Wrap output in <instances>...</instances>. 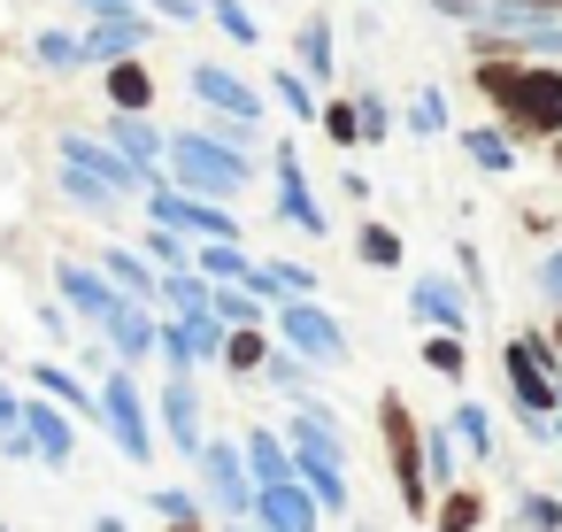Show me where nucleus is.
Returning <instances> with one entry per match:
<instances>
[{"label": "nucleus", "mask_w": 562, "mask_h": 532, "mask_svg": "<svg viewBox=\"0 0 562 532\" xmlns=\"http://www.w3.org/2000/svg\"><path fill=\"white\" fill-rule=\"evenodd\" d=\"M9 424H24V394H9V386H0V432H9Z\"/></svg>", "instance_id": "obj_51"}, {"label": "nucleus", "mask_w": 562, "mask_h": 532, "mask_svg": "<svg viewBox=\"0 0 562 532\" xmlns=\"http://www.w3.org/2000/svg\"><path fill=\"white\" fill-rule=\"evenodd\" d=\"M209 16H216V32H224V40H239V47H255V40H262V24L239 9V0H209Z\"/></svg>", "instance_id": "obj_39"}, {"label": "nucleus", "mask_w": 562, "mask_h": 532, "mask_svg": "<svg viewBox=\"0 0 562 532\" xmlns=\"http://www.w3.org/2000/svg\"><path fill=\"white\" fill-rule=\"evenodd\" d=\"M262 378H270L278 394H293V401H308V363H301L293 347H270V355H262Z\"/></svg>", "instance_id": "obj_34"}, {"label": "nucleus", "mask_w": 562, "mask_h": 532, "mask_svg": "<svg viewBox=\"0 0 562 532\" xmlns=\"http://www.w3.org/2000/svg\"><path fill=\"white\" fill-rule=\"evenodd\" d=\"M55 163L93 170V178H101L109 193H124V201H132V193H147V186L162 178V170H139L132 155H116V147H109V140H93V132H63V140H55Z\"/></svg>", "instance_id": "obj_6"}, {"label": "nucleus", "mask_w": 562, "mask_h": 532, "mask_svg": "<svg viewBox=\"0 0 562 532\" xmlns=\"http://www.w3.org/2000/svg\"><path fill=\"white\" fill-rule=\"evenodd\" d=\"M209 309H216V317H224L232 332H239V324H270V309H262V301H255L247 286H216V293H209Z\"/></svg>", "instance_id": "obj_32"}, {"label": "nucleus", "mask_w": 562, "mask_h": 532, "mask_svg": "<svg viewBox=\"0 0 562 532\" xmlns=\"http://www.w3.org/2000/svg\"><path fill=\"white\" fill-rule=\"evenodd\" d=\"M408 132H424V140L447 132V101H439V86H424V93L408 101Z\"/></svg>", "instance_id": "obj_40"}, {"label": "nucleus", "mask_w": 562, "mask_h": 532, "mask_svg": "<svg viewBox=\"0 0 562 532\" xmlns=\"http://www.w3.org/2000/svg\"><path fill=\"white\" fill-rule=\"evenodd\" d=\"M262 355H270V332L262 324H239V332H224V370H262Z\"/></svg>", "instance_id": "obj_29"}, {"label": "nucleus", "mask_w": 562, "mask_h": 532, "mask_svg": "<svg viewBox=\"0 0 562 532\" xmlns=\"http://www.w3.org/2000/svg\"><path fill=\"white\" fill-rule=\"evenodd\" d=\"M224 532H255V524H239V517H232V524H224Z\"/></svg>", "instance_id": "obj_53"}, {"label": "nucleus", "mask_w": 562, "mask_h": 532, "mask_svg": "<svg viewBox=\"0 0 562 532\" xmlns=\"http://www.w3.org/2000/svg\"><path fill=\"white\" fill-rule=\"evenodd\" d=\"M0 455H9V463H40V447H32V432H24V424L0 432Z\"/></svg>", "instance_id": "obj_47"}, {"label": "nucleus", "mask_w": 562, "mask_h": 532, "mask_svg": "<svg viewBox=\"0 0 562 532\" xmlns=\"http://www.w3.org/2000/svg\"><path fill=\"white\" fill-rule=\"evenodd\" d=\"M162 178H170L178 193H201V201H232V193H247L255 163H247L239 147L209 140V132H170V147H162Z\"/></svg>", "instance_id": "obj_2"}, {"label": "nucleus", "mask_w": 562, "mask_h": 532, "mask_svg": "<svg viewBox=\"0 0 562 532\" xmlns=\"http://www.w3.org/2000/svg\"><path fill=\"white\" fill-rule=\"evenodd\" d=\"M209 293H216V286H209L201 270H162V293H155V301H170V317H209Z\"/></svg>", "instance_id": "obj_26"}, {"label": "nucleus", "mask_w": 562, "mask_h": 532, "mask_svg": "<svg viewBox=\"0 0 562 532\" xmlns=\"http://www.w3.org/2000/svg\"><path fill=\"white\" fill-rule=\"evenodd\" d=\"M477 93L493 101L508 140H562V63H485Z\"/></svg>", "instance_id": "obj_1"}, {"label": "nucleus", "mask_w": 562, "mask_h": 532, "mask_svg": "<svg viewBox=\"0 0 562 532\" xmlns=\"http://www.w3.org/2000/svg\"><path fill=\"white\" fill-rule=\"evenodd\" d=\"M454 147H462L477 170H493V178H508V170H516V140H508L501 124H477V132H462Z\"/></svg>", "instance_id": "obj_23"}, {"label": "nucleus", "mask_w": 562, "mask_h": 532, "mask_svg": "<svg viewBox=\"0 0 562 532\" xmlns=\"http://www.w3.org/2000/svg\"><path fill=\"white\" fill-rule=\"evenodd\" d=\"M355 117H362V147H378V140L393 132V109H385L378 93H362V101H355Z\"/></svg>", "instance_id": "obj_43"}, {"label": "nucleus", "mask_w": 562, "mask_h": 532, "mask_svg": "<svg viewBox=\"0 0 562 532\" xmlns=\"http://www.w3.org/2000/svg\"><path fill=\"white\" fill-rule=\"evenodd\" d=\"M147 32H155V24H147L139 9H109V16H93L78 40H86V63H101V70H109V63L139 55V47H147Z\"/></svg>", "instance_id": "obj_9"}, {"label": "nucleus", "mask_w": 562, "mask_h": 532, "mask_svg": "<svg viewBox=\"0 0 562 532\" xmlns=\"http://www.w3.org/2000/svg\"><path fill=\"white\" fill-rule=\"evenodd\" d=\"M554 170H562V140H554Z\"/></svg>", "instance_id": "obj_56"}, {"label": "nucleus", "mask_w": 562, "mask_h": 532, "mask_svg": "<svg viewBox=\"0 0 562 532\" xmlns=\"http://www.w3.org/2000/svg\"><path fill=\"white\" fill-rule=\"evenodd\" d=\"M270 86H278V109L285 117H301V124H316V86H308V70H270Z\"/></svg>", "instance_id": "obj_27"}, {"label": "nucleus", "mask_w": 562, "mask_h": 532, "mask_svg": "<svg viewBox=\"0 0 562 532\" xmlns=\"http://www.w3.org/2000/svg\"><path fill=\"white\" fill-rule=\"evenodd\" d=\"M32 386H40V394H55V401H63V409H78V417H101V394H86V378H78V370H63L55 355H47V363H32Z\"/></svg>", "instance_id": "obj_22"}, {"label": "nucleus", "mask_w": 562, "mask_h": 532, "mask_svg": "<svg viewBox=\"0 0 562 532\" xmlns=\"http://www.w3.org/2000/svg\"><path fill=\"white\" fill-rule=\"evenodd\" d=\"M101 332H109L116 363H147V355H155V317H147V301H116Z\"/></svg>", "instance_id": "obj_17"}, {"label": "nucleus", "mask_w": 562, "mask_h": 532, "mask_svg": "<svg viewBox=\"0 0 562 532\" xmlns=\"http://www.w3.org/2000/svg\"><path fill=\"white\" fill-rule=\"evenodd\" d=\"M155 517H170V524H178V517H201V501H193V494H178V486H155Z\"/></svg>", "instance_id": "obj_46"}, {"label": "nucleus", "mask_w": 562, "mask_h": 532, "mask_svg": "<svg viewBox=\"0 0 562 532\" xmlns=\"http://www.w3.org/2000/svg\"><path fill=\"white\" fill-rule=\"evenodd\" d=\"M193 93H201V109H216V117L262 124V93H255L239 70H224V63H193Z\"/></svg>", "instance_id": "obj_10"}, {"label": "nucleus", "mask_w": 562, "mask_h": 532, "mask_svg": "<svg viewBox=\"0 0 562 532\" xmlns=\"http://www.w3.org/2000/svg\"><path fill=\"white\" fill-rule=\"evenodd\" d=\"M24 432H32L40 463H55V470L78 455V432H70V417H63V401H47V394H24Z\"/></svg>", "instance_id": "obj_15"}, {"label": "nucleus", "mask_w": 562, "mask_h": 532, "mask_svg": "<svg viewBox=\"0 0 562 532\" xmlns=\"http://www.w3.org/2000/svg\"><path fill=\"white\" fill-rule=\"evenodd\" d=\"M239 455H247V478H255V486H285V478H293V447H285V432H270V424H255Z\"/></svg>", "instance_id": "obj_20"}, {"label": "nucleus", "mask_w": 562, "mask_h": 532, "mask_svg": "<svg viewBox=\"0 0 562 532\" xmlns=\"http://www.w3.org/2000/svg\"><path fill=\"white\" fill-rule=\"evenodd\" d=\"M554 347H562V317H554Z\"/></svg>", "instance_id": "obj_54"}, {"label": "nucleus", "mask_w": 562, "mask_h": 532, "mask_svg": "<svg viewBox=\"0 0 562 532\" xmlns=\"http://www.w3.org/2000/svg\"><path fill=\"white\" fill-rule=\"evenodd\" d=\"M301 70H308V86H331V70H339L331 16H308V24H301Z\"/></svg>", "instance_id": "obj_25"}, {"label": "nucleus", "mask_w": 562, "mask_h": 532, "mask_svg": "<svg viewBox=\"0 0 562 532\" xmlns=\"http://www.w3.org/2000/svg\"><path fill=\"white\" fill-rule=\"evenodd\" d=\"M147 9H155L162 24H201V16H209V0H147Z\"/></svg>", "instance_id": "obj_45"}, {"label": "nucleus", "mask_w": 562, "mask_h": 532, "mask_svg": "<svg viewBox=\"0 0 562 532\" xmlns=\"http://www.w3.org/2000/svg\"><path fill=\"white\" fill-rule=\"evenodd\" d=\"M109 147H116V155H132L139 170H162V147H170V140H162L147 117H132V109H109Z\"/></svg>", "instance_id": "obj_18"}, {"label": "nucleus", "mask_w": 562, "mask_h": 532, "mask_svg": "<svg viewBox=\"0 0 562 532\" xmlns=\"http://www.w3.org/2000/svg\"><path fill=\"white\" fill-rule=\"evenodd\" d=\"M355 255H362L370 270H401V232H393V224H362V232H355Z\"/></svg>", "instance_id": "obj_31"}, {"label": "nucleus", "mask_w": 562, "mask_h": 532, "mask_svg": "<svg viewBox=\"0 0 562 532\" xmlns=\"http://www.w3.org/2000/svg\"><path fill=\"white\" fill-rule=\"evenodd\" d=\"M255 517H262V532H316V524H324V509H316V494H308L301 478L255 486Z\"/></svg>", "instance_id": "obj_13"}, {"label": "nucleus", "mask_w": 562, "mask_h": 532, "mask_svg": "<svg viewBox=\"0 0 562 532\" xmlns=\"http://www.w3.org/2000/svg\"><path fill=\"white\" fill-rule=\"evenodd\" d=\"M32 55H40L47 70H78V63H86V40H78V32H40Z\"/></svg>", "instance_id": "obj_36"}, {"label": "nucleus", "mask_w": 562, "mask_h": 532, "mask_svg": "<svg viewBox=\"0 0 562 532\" xmlns=\"http://www.w3.org/2000/svg\"><path fill=\"white\" fill-rule=\"evenodd\" d=\"M155 270H193V247H186V232H170V224H147V247H139Z\"/></svg>", "instance_id": "obj_30"}, {"label": "nucleus", "mask_w": 562, "mask_h": 532, "mask_svg": "<svg viewBox=\"0 0 562 532\" xmlns=\"http://www.w3.org/2000/svg\"><path fill=\"white\" fill-rule=\"evenodd\" d=\"M554 340H539V332H516V340H501V370H508V394H516V409L524 417H554V401H562V378H554Z\"/></svg>", "instance_id": "obj_3"}, {"label": "nucleus", "mask_w": 562, "mask_h": 532, "mask_svg": "<svg viewBox=\"0 0 562 532\" xmlns=\"http://www.w3.org/2000/svg\"><path fill=\"white\" fill-rule=\"evenodd\" d=\"M109 109H132V117H147L155 109V78H147V63L139 55H124V63H109Z\"/></svg>", "instance_id": "obj_21"}, {"label": "nucleus", "mask_w": 562, "mask_h": 532, "mask_svg": "<svg viewBox=\"0 0 562 532\" xmlns=\"http://www.w3.org/2000/svg\"><path fill=\"white\" fill-rule=\"evenodd\" d=\"M101 424L116 432L124 463H147V455H155V417H147V394H139L132 363H116V370H109V386H101Z\"/></svg>", "instance_id": "obj_5"}, {"label": "nucleus", "mask_w": 562, "mask_h": 532, "mask_svg": "<svg viewBox=\"0 0 562 532\" xmlns=\"http://www.w3.org/2000/svg\"><path fill=\"white\" fill-rule=\"evenodd\" d=\"M55 186H63V201H78L86 217H116V209H124V193H109V186H101L93 170H78V163H63Z\"/></svg>", "instance_id": "obj_24"}, {"label": "nucleus", "mask_w": 562, "mask_h": 532, "mask_svg": "<svg viewBox=\"0 0 562 532\" xmlns=\"http://www.w3.org/2000/svg\"><path fill=\"white\" fill-rule=\"evenodd\" d=\"M201 486L216 501V517H255V478H247V455L232 440H201Z\"/></svg>", "instance_id": "obj_8"}, {"label": "nucleus", "mask_w": 562, "mask_h": 532, "mask_svg": "<svg viewBox=\"0 0 562 532\" xmlns=\"http://www.w3.org/2000/svg\"><path fill=\"white\" fill-rule=\"evenodd\" d=\"M424 478L454 486V432H424Z\"/></svg>", "instance_id": "obj_42"}, {"label": "nucleus", "mask_w": 562, "mask_h": 532, "mask_svg": "<svg viewBox=\"0 0 562 532\" xmlns=\"http://www.w3.org/2000/svg\"><path fill=\"white\" fill-rule=\"evenodd\" d=\"M539 293H547V301H554V309H562V247H554V255H547V263H539Z\"/></svg>", "instance_id": "obj_48"}, {"label": "nucleus", "mask_w": 562, "mask_h": 532, "mask_svg": "<svg viewBox=\"0 0 562 532\" xmlns=\"http://www.w3.org/2000/svg\"><path fill=\"white\" fill-rule=\"evenodd\" d=\"M378 432H385V455H393L401 501H408V509H424V501H431V494H424V432H416V417L401 409V394H385V401H378Z\"/></svg>", "instance_id": "obj_7"}, {"label": "nucleus", "mask_w": 562, "mask_h": 532, "mask_svg": "<svg viewBox=\"0 0 562 532\" xmlns=\"http://www.w3.org/2000/svg\"><path fill=\"white\" fill-rule=\"evenodd\" d=\"M270 170H278V217H285L293 232L324 240V232H331V217L316 209V193H308V178H301V155H293V147H278V155H270Z\"/></svg>", "instance_id": "obj_11"}, {"label": "nucleus", "mask_w": 562, "mask_h": 532, "mask_svg": "<svg viewBox=\"0 0 562 532\" xmlns=\"http://www.w3.org/2000/svg\"><path fill=\"white\" fill-rule=\"evenodd\" d=\"M516 524H524V532H562V501H554V494H524V501H516Z\"/></svg>", "instance_id": "obj_41"}, {"label": "nucleus", "mask_w": 562, "mask_h": 532, "mask_svg": "<svg viewBox=\"0 0 562 532\" xmlns=\"http://www.w3.org/2000/svg\"><path fill=\"white\" fill-rule=\"evenodd\" d=\"M539 9H562V0H539Z\"/></svg>", "instance_id": "obj_57"}, {"label": "nucleus", "mask_w": 562, "mask_h": 532, "mask_svg": "<svg viewBox=\"0 0 562 532\" xmlns=\"http://www.w3.org/2000/svg\"><path fill=\"white\" fill-rule=\"evenodd\" d=\"M477 517H485V501H477L470 486H447V501H439L431 532H477Z\"/></svg>", "instance_id": "obj_35"}, {"label": "nucleus", "mask_w": 562, "mask_h": 532, "mask_svg": "<svg viewBox=\"0 0 562 532\" xmlns=\"http://www.w3.org/2000/svg\"><path fill=\"white\" fill-rule=\"evenodd\" d=\"M170 532H201V517H178V524H170Z\"/></svg>", "instance_id": "obj_52"}, {"label": "nucleus", "mask_w": 562, "mask_h": 532, "mask_svg": "<svg viewBox=\"0 0 562 532\" xmlns=\"http://www.w3.org/2000/svg\"><path fill=\"white\" fill-rule=\"evenodd\" d=\"M270 332L301 355V363H347V332H339V317L324 309V301H278L270 309Z\"/></svg>", "instance_id": "obj_4"}, {"label": "nucleus", "mask_w": 562, "mask_h": 532, "mask_svg": "<svg viewBox=\"0 0 562 532\" xmlns=\"http://www.w3.org/2000/svg\"><path fill=\"white\" fill-rule=\"evenodd\" d=\"M424 9H431V16H454V24H470V16L485 9V0H424Z\"/></svg>", "instance_id": "obj_49"}, {"label": "nucleus", "mask_w": 562, "mask_h": 532, "mask_svg": "<svg viewBox=\"0 0 562 532\" xmlns=\"http://www.w3.org/2000/svg\"><path fill=\"white\" fill-rule=\"evenodd\" d=\"M101 278H109L124 301H155V293H162V270H155L139 247H109V255H101Z\"/></svg>", "instance_id": "obj_19"}, {"label": "nucleus", "mask_w": 562, "mask_h": 532, "mask_svg": "<svg viewBox=\"0 0 562 532\" xmlns=\"http://www.w3.org/2000/svg\"><path fill=\"white\" fill-rule=\"evenodd\" d=\"M424 363H431L439 378L462 386V378H470V347H462V332H431V340H424Z\"/></svg>", "instance_id": "obj_33"}, {"label": "nucleus", "mask_w": 562, "mask_h": 532, "mask_svg": "<svg viewBox=\"0 0 562 532\" xmlns=\"http://www.w3.org/2000/svg\"><path fill=\"white\" fill-rule=\"evenodd\" d=\"M408 309H416L424 324H439V332H470V293H462L454 278H439V270H424V278H416Z\"/></svg>", "instance_id": "obj_16"}, {"label": "nucleus", "mask_w": 562, "mask_h": 532, "mask_svg": "<svg viewBox=\"0 0 562 532\" xmlns=\"http://www.w3.org/2000/svg\"><path fill=\"white\" fill-rule=\"evenodd\" d=\"M270 270H278L285 301H316V270H308V263H270Z\"/></svg>", "instance_id": "obj_44"}, {"label": "nucleus", "mask_w": 562, "mask_h": 532, "mask_svg": "<svg viewBox=\"0 0 562 532\" xmlns=\"http://www.w3.org/2000/svg\"><path fill=\"white\" fill-rule=\"evenodd\" d=\"M447 432H454L470 455H493V424H485V409H477V401H454V424H447Z\"/></svg>", "instance_id": "obj_37"}, {"label": "nucleus", "mask_w": 562, "mask_h": 532, "mask_svg": "<svg viewBox=\"0 0 562 532\" xmlns=\"http://www.w3.org/2000/svg\"><path fill=\"white\" fill-rule=\"evenodd\" d=\"M55 293H63V309H78L86 324H109V309L124 301V293L101 278V263H55Z\"/></svg>", "instance_id": "obj_12"}, {"label": "nucleus", "mask_w": 562, "mask_h": 532, "mask_svg": "<svg viewBox=\"0 0 562 532\" xmlns=\"http://www.w3.org/2000/svg\"><path fill=\"white\" fill-rule=\"evenodd\" d=\"M178 332H186V347H193V363H224V317L209 309V317H178Z\"/></svg>", "instance_id": "obj_28"}, {"label": "nucleus", "mask_w": 562, "mask_h": 532, "mask_svg": "<svg viewBox=\"0 0 562 532\" xmlns=\"http://www.w3.org/2000/svg\"><path fill=\"white\" fill-rule=\"evenodd\" d=\"M40 324H47L55 340H70V309H63V301H40Z\"/></svg>", "instance_id": "obj_50"}, {"label": "nucleus", "mask_w": 562, "mask_h": 532, "mask_svg": "<svg viewBox=\"0 0 562 532\" xmlns=\"http://www.w3.org/2000/svg\"><path fill=\"white\" fill-rule=\"evenodd\" d=\"M155 417H162V432L178 440V455H201V440H209V432H201V386H193L186 370L155 394Z\"/></svg>", "instance_id": "obj_14"}, {"label": "nucleus", "mask_w": 562, "mask_h": 532, "mask_svg": "<svg viewBox=\"0 0 562 532\" xmlns=\"http://www.w3.org/2000/svg\"><path fill=\"white\" fill-rule=\"evenodd\" d=\"M316 124L331 132V147H362V117H355V101H324Z\"/></svg>", "instance_id": "obj_38"}, {"label": "nucleus", "mask_w": 562, "mask_h": 532, "mask_svg": "<svg viewBox=\"0 0 562 532\" xmlns=\"http://www.w3.org/2000/svg\"><path fill=\"white\" fill-rule=\"evenodd\" d=\"M554 432H562V401H554Z\"/></svg>", "instance_id": "obj_55"}]
</instances>
